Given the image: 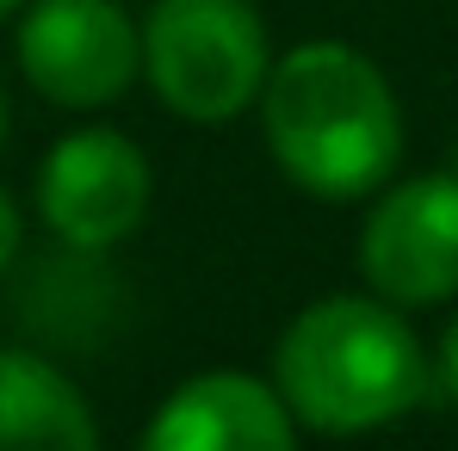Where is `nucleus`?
I'll use <instances>...</instances> for the list:
<instances>
[{
    "label": "nucleus",
    "mask_w": 458,
    "mask_h": 451,
    "mask_svg": "<svg viewBox=\"0 0 458 451\" xmlns=\"http://www.w3.org/2000/svg\"><path fill=\"white\" fill-rule=\"evenodd\" d=\"M19 69L44 99L93 112L137 80L143 31L118 0H38L19 25Z\"/></svg>",
    "instance_id": "5"
},
{
    "label": "nucleus",
    "mask_w": 458,
    "mask_h": 451,
    "mask_svg": "<svg viewBox=\"0 0 458 451\" xmlns=\"http://www.w3.org/2000/svg\"><path fill=\"white\" fill-rule=\"evenodd\" d=\"M13 254H19V211H13V198L0 186V272L13 266Z\"/></svg>",
    "instance_id": "9"
},
{
    "label": "nucleus",
    "mask_w": 458,
    "mask_h": 451,
    "mask_svg": "<svg viewBox=\"0 0 458 451\" xmlns=\"http://www.w3.org/2000/svg\"><path fill=\"white\" fill-rule=\"evenodd\" d=\"M0 143H6V93H0Z\"/></svg>",
    "instance_id": "11"
},
{
    "label": "nucleus",
    "mask_w": 458,
    "mask_h": 451,
    "mask_svg": "<svg viewBox=\"0 0 458 451\" xmlns=\"http://www.w3.org/2000/svg\"><path fill=\"white\" fill-rule=\"evenodd\" d=\"M360 272L384 303H446L458 291V173L384 192L360 229Z\"/></svg>",
    "instance_id": "6"
},
{
    "label": "nucleus",
    "mask_w": 458,
    "mask_h": 451,
    "mask_svg": "<svg viewBox=\"0 0 458 451\" xmlns=\"http://www.w3.org/2000/svg\"><path fill=\"white\" fill-rule=\"evenodd\" d=\"M267 149L316 198H366L403 155V112L378 63L341 38L285 50L260 80Z\"/></svg>",
    "instance_id": "1"
},
{
    "label": "nucleus",
    "mask_w": 458,
    "mask_h": 451,
    "mask_svg": "<svg viewBox=\"0 0 458 451\" xmlns=\"http://www.w3.org/2000/svg\"><path fill=\"white\" fill-rule=\"evenodd\" d=\"M137 451H298V421L273 383L205 372L155 408Z\"/></svg>",
    "instance_id": "7"
},
{
    "label": "nucleus",
    "mask_w": 458,
    "mask_h": 451,
    "mask_svg": "<svg viewBox=\"0 0 458 451\" xmlns=\"http://www.w3.org/2000/svg\"><path fill=\"white\" fill-rule=\"evenodd\" d=\"M267 69V31L242 0H155L143 25V75L186 124L242 118L260 99Z\"/></svg>",
    "instance_id": "3"
},
{
    "label": "nucleus",
    "mask_w": 458,
    "mask_h": 451,
    "mask_svg": "<svg viewBox=\"0 0 458 451\" xmlns=\"http://www.w3.org/2000/svg\"><path fill=\"white\" fill-rule=\"evenodd\" d=\"M0 451H99L93 408L38 353L0 347Z\"/></svg>",
    "instance_id": "8"
},
{
    "label": "nucleus",
    "mask_w": 458,
    "mask_h": 451,
    "mask_svg": "<svg viewBox=\"0 0 458 451\" xmlns=\"http://www.w3.org/2000/svg\"><path fill=\"white\" fill-rule=\"evenodd\" d=\"M273 389L316 433H372L428 389L421 340L372 297H322L292 315L273 353Z\"/></svg>",
    "instance_id": "2"
},
{
    "label": "nucleus",
    "mask_w": 458,
    "mask_h": 451,
    "mask_svg": "<svg viewBox=\"0 0 458 451\" xmlns=\"http://www.w3.org/2000/svg\"><path fill=\"white\" fill-rule=\"evenodd\" d=\"M149 192V155L124 130H106V124L69 130L63 143H50L44 167H38V217L50 235H63L81 254L124 241L143 223Z\"/></svg>",
    "instance_id": "4"
},
{
    "label": "nucleus",
    "mask_w": 458,
    "mask_h": 451,
    "mask_svg": "<svg viewBox=\"0 0 458 451\" xmlns=\"http://www.w3.org/2000/svg\"><path fill=\"white\" fill-rule=\"evenodd\" d=\"M440 377H446V389L458 396V322L446 328V340H440Z\"/></svg>",
    "instance_id": "10"
},
{
    "label": "nucleus",
    "mask_w": 458,
    "mask_h": 451,
    "mask_svg": "<svg viewBox=\"0 0 458 451\" xmlns=\"http://www.w3.org/2000/svg\"><path fill=\"white\" fill-rule=\"evenodd\" d=\"M19 6H25V0H0V19H6V13H19Z\"/></svg>",
    "instance_id": "12"
}]
</instances>
